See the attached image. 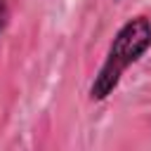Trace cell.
I'll list each match as a JSON object with an SVG mask.
<instances>
[{
	"mask_svg": "<svg viewBox=\"0 0 151 151\" xmlns=\"http://www.w3.org/2000/svg\"><path fill=\"white\" fill-rule=\"evenodd\" d=\"M149 50H151V19L144 14L127 19L113 33L106 57L90 85V99L92 101L109 99L116 92V87L120 85L123 73L132 64H137Z\"/></svg>",
	"mask_w": 151,
	"mask_h": 151,
	"instance_id": "cell-1",
	"label": "cell"
},
{
	"mask_svg": "<svg viewBox=\"0 0 151 151\" xmlns=\"http://www.w3.org/2000/svg\"><path fill=\"white\" fill-rule=\"evenodd\" d=\"M7 17H9V9H7V0H0V35L7 26Z\"/></svg>",
	"mask_w": 151,
	"mask_h": 151,
	"instance_id": "cell-2",
	"label": "cell"
}]
</instances>
